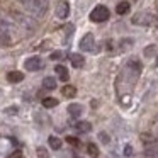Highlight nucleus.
Instances as JSON below:
<instances>
[{"label": "nucleus", "mask_w": 158, "mask_h": 158, "mask_svg": "<svg viewBox=\"0 0 158 158\" xmlns=\"http://www.w3.org/2000/svg\"><path fill=\"white\" fill-rule=\"evenodd\" d=\"M80 48L82 51H87V53H92L95 51V39H94L92 34H85L80 41Z\"/></svg>", "instance_id": "4"}, {"label": "nucleus", "mask_w": 158, "mask_h": 158, "mask_svg": "<svg viewBox=\"0 0 158 158\" xmlns=\"http://www.w3.org/2000/svg\"><path fill=\"white\" fill-rule=\"evenodd\" d=\"M100 138H102L104 143H109V138H107V134H106V133H100Z\"/></svg>", "instance_id": "27"}, {"label": "nucleus", "mask_w": 158, "mask_h": 158, "mask_svg": "<svg viewBox=\"0 0 158 158\" xmlns=\"http://www.w3.org/2000/svg\"><path fill=\"white\" fill-rule=\"evenodd\" d=\"M48 143H49V146L55 148V150H60V148H61V139H60L58 136H49Z\"/></svg>", "instance_id": "17"}, {"label": "nucleus", "mask_w": 158, "mask_h": 158, "mask_svg": "<svg viewBox=\"0 0 158 158\" xmlns=\"http://www.w3.org/2000/svg\"><path fill=\"white\" fill-rule=\"evenodd\" d=\"M17 107H15V106H12V107H9V109H5V112H7V114H17Z\"/></svg>", "instance_id": "23"}, {"label": "nucleus", "mask_w": 158, "mask_h": 158, "mask_svg": "<svg viewBox=\"0 0 158 158\" xmlns=\"http://www.w3.org/2000/svg\"><path fill=\"white\" fill-rule=\"evenodd\" d=\"M55 72H56V75L60 77V80L61 82H68V70L65 68L63 65H58V66H55Z\"/></svg>", "instance_id": "11"}, {"label": "nucleus", "mask_w": 158, "mask_h": 158, "mask_svg": "<svg viewBox=\"0 0 158 158\" xmlns=\"http://www.w3.org/2000/svg\"><path fill=\"white\" fill-rule=\"evenodd\" d=\"M127 68L131 70V72H133V75L134 77H138L141 73V63L139 61H136V60H131L129 63H127Z\"/></svg>", "instance_id": "13"}, {"label": "nucleus", "mask_w": 158, "mask_h": 158, "mask_svg": "<svg viewBox=\"0 0 158 158\" xmlns=\"http://www.w3.org/2000/svg\"><path fill=\"white\" fill-rule=\"evenodd\" d=\"M7 80L10 83H19L24 80V73L22 72H17V70H14V72H9L7 73Z\"/></svg>", "instance_id": "9"}, {"label": "nucleus", "mask_w": 158, "mask_h": 158, "mask_svg": "<svg viewBox=\"0 0 158 158\" xmlns=\"http://www.w3.org/2000/svg\"><path fill=\"white\" fill-rule=\"evenodd\" d=\"M24 66L27 68V72H38V70L43 68V60L39 56H31V58L26 60Z\"/></svg>", "instance_id": "5"}, {"label": "nucleus", "mask_w": 158, "mask_h": 158, "mask_svg": "<svg viewBox=\"0 0 158 158\" xmlns=\"http://www.w3.org/2000/svg\"><path fill=\"white\" fill-rule=\"evenodd\" d=\"M124 153H126V156H131V155H133V148H131L129 144H127V146L124 148Z\"/></svg>", "instance_id": "25"}, {"label": "nucleus", "mask_w": 158, "mask_h": 158, "mask_svg": "<svg viewBox=\"0 0 158 158\" xmlns=\"http://www.w3.org/2000/svg\"><path fill=\"white\" fill-rule=\"evenodd\" d=\"M129 9H131V5H129V2H126V0H123V2H119V4L116 5V12L119 15H126L127 12H129Z\"/></svg>", "instance_id": "12"}, {"label": "nucleus", "mask_w": 158, "mask_h": 158, "mask_svg": "<svg viewBox=\"0 0 158 158\" xmlns=\"http://www.w3.org/2000/svg\"><path fill=\"white\" fill-rule=\"evenodd\" d=\"M29 15L43 17L48 12V0H19Z\"/></svg>", "instance_id": "1"}, {"label": "nucleus", "mask_w": 158, "mask_h": 158, "mask_svg": "<svg viewBox=\"0 0 158 158\" xmlns=\"http://www.w3.org/2000/svg\"><path fill=\"white\" fill-rule=\"evenodd\" d=\"M153 55H155V46H148V48L144 49V56L150 58V56H153Z\"/></svg>", "instance_id": "21"}, {"label": "nucleus", "mask_w": 158, "mask_h": 158, "mask_svg": "<svg viewBox=\"0 0 158 158\" xmlns=\"http://www.w3.org/2000/svg\"><path fill=\"white\" fill-rule=\"evenodd\" d=\"M43 106H44L46 109H51V107L58 106V100L53 99V97H46V99H43Z\"/></svg>", "instance_id": "18"}, {"label": "nucleus", "mask_w": 158, "mask_h": 158, "mask_svg": "<svg viewBox=\"0 0 158 158\" xmlns=\"http://www.w3.org/2000/svg\"><path fill=\"white\" fill-rule=\"evenodd\" d=\"M109 15H110V12L106 5H97V7H94V10L90 12V21L92 22H106L107 19H109Z\"/></svg>", "instance_id": "2"}, {"label": "nucleus", "mask_w": 158, "mask_h": 158, "mask_svg": "<svg viewBox=\"0 0 158 158\" xmlns=\"http://www.w3.org/2000/svg\"><path fill=\"white\" fill-rule=\"evenodd\" d=\"M43 87H44L46 90H53V89H56V80L53 78V77H46V78L43 80Z\"/></svg>", "instance_id": "16"}, {"label": "nucleus", "mask_w": 158, "mask_h": 158, "mask_svg": "<svg viewBox=\"0 0 158 158\" xmlns=\"http://www.w3.org/2000/svg\"><path fill=\"white\" fill-rule=\"evenodd\" d=\"M9 158H22V153H21V151H19V150H17V151H14V153H12V155H10V156H9Z\"/></svg>", "instance_id": "26"}, {"label": "nucleus", "mask_w": 158, "mask_h": 158, "mask_svg": "<svg viewBox=\"0 0 158 158\" xmlns=\"http://www.w3.org/2000/svg\"><path fill=\"white\" fill-rule=\"evenodd\" d=\"M36 155H38V158H49V153L46 148H38L36 150Z\"/></svg>", "instance_id": "20"}, {"label": "nucleus", "mask_w": 158, "mask_h": 158, "mask_svg": "<svg viewBox=\"0 0 158 158\" xmlns=\"http://www.w3.org/2000/svg\"><path fill=\"white\" fill-rule=\"evenodd\" d=\"M153 21H155V17L150 14V12H138V14L133 15V19H131V22H133L134 26H143V27L151 26Z\"/></svg>", "instance_id": "3"}, {"label": "nucleus", "mask_w": 158, "mask_h": 158, "mask_svg": "<svg viewBox=\"0 0 158 158\" xmlns=\"http://www.w3.org/2000/svg\"><path fill=\"white\" fill-rule=\"evenodd\" d=\"M75 129L78 131V133H89V131L92 129V124L87 123V121H80V123L75 124Z\"/></svg>", "instance_id": "14"}, {"label": "nucleus", "mask_w": 158, "mask_h": 158, "mask_svg": "<svg viewBox=\"0 0 158 158\" xmlns=\"http://www.w3.org/2000/svg\"><path fill=\"white\" fill-rule=\"evenodd\" d=\"M61 92H63V95L68 97V99H73V97L77 95V89H75L73 85H65V87H63Z\"/></svg>", "instance_id": "15"}, {"label": "nucleus", "mask_w": 158, "mask_h": 158, "mask_svg": "<svg viewBox=\"0 0 158 158\" xmlns=\"http://www.w3.org/2000/svg\"><path fill=\"white\" fill-rule=\"evenodd\" d=\"M156 66H158V58H156Z\"/></svg>", "instance_id": "28"}, {"label": "nucleus", "mask_w": 158, "mask_h": 158, "mask_svg": "<svg viewBox=\"0 0 158 158\" xmlns=\"http://www.w3.org/2000/svg\"><path fill=\"white\" fill-rule=\"evenodd\" d=\"M12 44V38L9 34V31L5 27H0V46H10Z\"/></svg>", "instance_id": "8"}, {"label": "nucleus", "mask_w": 158, "mask_h": 158, "mask_svg": "<svg viewBox=\"0 0 158 158\" xmlns=\"http://www.w3.org/2000/svg\"><path fill=\"white\" fill-rule=\"evenodd\" d=\"M66 141H68L70 144H73V146H78V139H77V138H66Z\"/></svg>", "instance_id": "24"}, {"label": "nucleus", "mask_w": 158, "mask_h": 158, "mask_svg": "<svg viewBox=\"0 0 158 158\" xmlns=\"http://www.w3.org/2000/svg\"><path fill=\"white\" fill-rule=\"evenodd\" d=\"M87 151H89L90 156H99V148H97L94 143H90L89 146H87Z\"/></svg>", "instance_id": "19"}, {"label": "nucleus", "mask_w": 158, "mask_h": 158, "mask_svg": "<svg viewBox=\"0 0 158 158\" xmlns=\"http://www.w3.org/2000/svg\"><path fill=\"white\" fill-rule=\"evenodd\" d=\"M61 58H63V53H61V51L51 53V60H61Z\"/></svg>", "instance_id": "22"}, {"label": "nucleus", "mask_w": 158, "mask_h": 158, "mask_svg": "<svg viewBox=\"0 0 158 158\" xmlns=\"http://www.w3.org/2000/svg\"><path fill=\"white\" fill-rule=\"evenodd\" d=\"M70 14V5L68 2H60L58 5H56V17L60 19H66Z\"/></svg>", "instance_id": "6"}, {"label": "nucleus", "mask_w": 158, "mask_h": 158, "mask_svg": "<svg viewBox=\"0 0 158 158\" xmlns=\"http://www.w3.org/2000/svg\"><path fill=\"white\" fill-rule=\"evenodd\" d=\"M82 112H83V107L80 106V104H70L68 106V114L72 117H75V119L82 116Z\"/></svg>", "instance_id": "10"}, {"label": "nucleus", "mask_w": 158, "mask_h": 158, "mask_svg": "<svg viewBox=\"0 0 158 158\" xmlns=\"http://www.w3.org/2000/svg\"><path fill=\"white\" fill-rule=\"evenodd\" d=\"M70 61H72V66H75V68H82L85 65V58L80 53H72L70 55Z\"/></svg>", "instance_id": "7"}]
</instances>
